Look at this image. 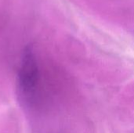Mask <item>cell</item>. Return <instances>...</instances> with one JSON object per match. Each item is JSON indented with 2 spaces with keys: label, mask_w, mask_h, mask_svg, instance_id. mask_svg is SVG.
Segmentation results:
<instances>
[{
  "label": "cell",
  "mask_w": 134,
  "mask_h": 133,
  "mask_svg": "<svg viewBox=\"0 0 134 133\" xmlns=\"http://www.w3.org/2000/svg\"><path fill=\"white\" fill-rule=\"evenodd\" d=\"M40 83V72L37 60L31 49H27L23 56L18 73L20 93L29 106H34L37 100Z\"/></svg>",
  "instance_id": "cell-1"
}]
</instances>
